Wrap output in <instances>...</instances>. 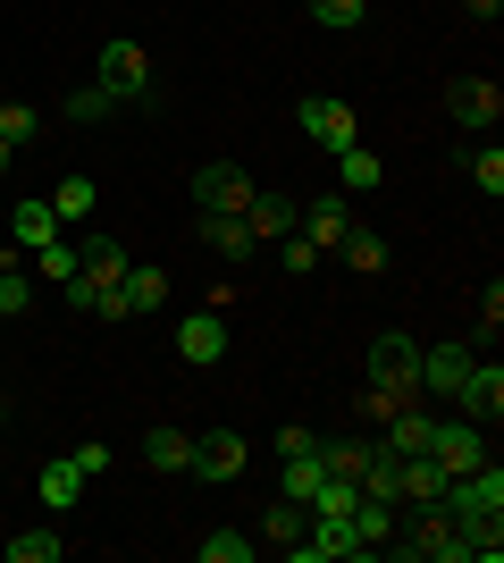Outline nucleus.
Wrapping results in <instances>:
<instances>
[{"instance_id": "f257e3e1", "label": "nucleus", "mask_w": 504, "mask_h": 563, "mask_svg": "<svg viewBox=\"0 0 504 563\" xmlns=\"http://www.w3.org/2000/svg\"><path fill=\"white\" fill-rule=\"evenodd\" d=\"M404 404H421V336H370V396H361V412L387 421Z\"/></svg>"}, {"instance_id": "f03ea898", "label": "nucleus", "mask_w": 504, "mask_h": 563, "mask_svg": "<svg viewBox=\"0 0 504 563\" xmlns=\"http://www.w3.org/2000/svg\"><path fill=\"white\" fill-rule=\"evenodd\" d=\"M387 555H404V563H471V547H462V530L446 521V505H412V530L387 539Z\"/></svg>"}, {"instance_id": "7ed1b4c3", "label": "nucleus", "mask_w": 504, "mask_h": 563, "mask_svg": "<svg viewBox=\"0 0 504 563\" xmlns=\"http://www.w3.org/2000/svg\"><path fill=\"white\" fill-rule=\"evenodd\" d=\"M446 118H455L462 135H488L504 118V93H496V76H455L446 85Z\"/></svg>"}, {"instance_id": "20e7f679", "label": "nucleus", "mask_w": 504, "mask_h": 563, "mask_svg": "<svg viewBox=\"0 0 504 563\" xmlns=\"http://www.w3.org/2000/svg\"><path fill=\"white\" fill-rule=\"evenodd\" d=\"M294 126H303L320 152H345V143H354V101L345 93H303L294 101Z\"/></svg>"}, {"instance_id": "39448f33", "label": "nucleus", "mask_w": 504, "mask_h": 563, "mask_svg": "<svg viewBox=\"0 0 504 563\" xmlns=\"http://www.w3.org/2000/svg\"><path fill=\"white\" fill-rule=\"evenodd\" d=\"M429 463L446 471V479L480 471V463H488V438H480V421H471V412H462V421H437V429H429Z\"/></svg>"}, {"instance_id": "423d86ee", "label": "nucleus", "mask_w": 504, "mask_h": 563, "mask_svg": "<svg viewBox=\"0 0 504 563\" xmlns=\"http://www.w3.org/2000/svg\"><path fill=\"white\" fill-rule=\"evenodd\" d=\"M101 85H110L119 101H152V59H144V43H126V34H119V43L101 51Z\"/></svg>"}, {"instance_id": "0eeeda50", "label": "nucleus", "mask_w": 504, "mask_h": 563, "mask_svg": "<svg viewBox=\"0 0 504 563\" xmlns=\"http://www.w3.org/2000/svg\"><path fill=\"white\" fill-rule=\"evenodd\" d=\"M193 202H202V211H244V202H253V177H244L236 161H202L193 168Z\"/></svg>"}, {"instance_id": "6e6552de", "label": "nucleus", "mask_w": 504, "mask_h": 563, "mask_svg": "<svg viewBox=\"0 0 504 563\" xmlns=\"http://www.w3.org/2000/svg\"><path fill=\"white\" fill-rule=\"evenodd\" d=\"M193 479H244V429H202L193 438Z\"/></svg>"}, {"instance_id": "1a4fd4ad", "label": "nucleus", "mask_w": 504, "mask_h": 563, "mask_svg": "<svg viewBox=\"0 0 504 563\" xmlns=\"http://www.w3.org/2000/svg\"><path fill=\"white\" fill-rule=\"evenodd\" d=\"M354 194H320V202H303V219H294V235L303 244H320V253H336V235L354 228V211H345Z\"/></svg>"}, {"instance_id": "9d476101", "label": "nucleus", "mask_w": 504, "mask_h": 563, "mask_svg": "<svg viewBox=\"0 0 504 563\" xmlns=\"http://www.w3.org/2000/svg\"><path fill=\"white\" fill-rule=\"evenodd\" d=\"M294 219H303V202H287V194H261V186H253V202H244V228H253V244H278V235H294Z\"/></svg>"}, {"instance_id": "9b49d317", "label": "nucleus", "mask_w": 504, "mask_h": 563, "mask_svg": "<svg viewBox=\"0 0 504 563\" xmlns=\"http://www.w3.org/2000/svg\"><path fill=\"white\" fill-rule=\"evenodd\" d=\"M177 353H186L193 371H211V362H227V320H219V311H193L186 329H177Z\"/></svg>"}, {"instance_id": "f8f14e48", "label": "nucleus", "mask_w": 504, "mask_h": 563, "mask_svg": "<svg viewBox=\"0 0 504 563\" xmlns=\"http://www.w3.org/2000/svg\"><path fill=\"white\" fill-rule=\"evenodd\" d=\"M455 404L471 412V421H504V371L496 362H471V378L455 387Z\"/></svg>"}, {"instance_id": "ddd939ff", "label": "nucleus", "mask_w": 504, "mask_h": 563, "mask_svg": "<svg viewBox=\"0 0 504 563\" xmlns=\"http://www.w3.org/2000/svg\"><path fill=\"white\" fill-rule=\"evenodd\" d=\"M471 362H480L471 345H437V353H421V396H455L462 378H471Z\"/></svg>"}, {"instance_id": "4468645a", "label": "nucleus", "mask_w": 504, "mask_h": 563, "mask_svg": "<svg viewBox=\"0 0 504 563\" xmlns=\"http://www.w3.org/2000/svg\"><path fill=\"white\" fill-rule=\"evenodd\" d=\"M202 244H211L219 261H253V253H261L253 228H244V211H202Z\"/></svg>"}, {"instance_id": "2eb2a0df", "label": "nucleus", "mask_w": 504, "mask_h": 563, "mask_svg": "<svg viewBox=\"0 0 504 563\" xmlns=\"http://www.w3.org/2000/svg\"><path fill=\"white\" fill-rule=\"evenodd\" d=\"M354 539H361V555H370V547H387L395 539V496H354Z\"/></svg>"}, {"instance_id": "dca6fc26", "label": "nucleus", "mask_w": 504, "mask_h": 563, "mask_svg": "<svg viewBox=\"0 0 504 563\" xmlns=\"http://www.w3.org/2000/svg\"><path fill=\"white\" fill-rule=\"evenodd\" d=\"M336 261L361 269V278H379V269H387V235L379 228H345V235H336Z\"/></svg>"}, {"instance_id": "f3484780", "label": "nucleus", "mask_w": 504, "mask_h": 563, "mask_svg": "<svg viewBox=\"0 0 504 563\" xmlns=\"http://www.w3.org/2000/svg\"><path fill=\"white\" fill-rule=\"evenodd\" d=\"M76 269H85L93 286H119V278H126V244H119V235H85V253H76Z\"/></svg>"}, {"instance_id": "a211bd4d", "label": "nucleus", "mask_w": 504, "mask_h": 563, "mask_svg": "<svg viewBox=\"0 0 504 563\" xmlns=\"http://www.w3.org/2000/svg\"><path fill=\"white\" fill-rule=\"evenodd\" d=\"M379 152H361V143H345V152H336V194H379Z\"/></svg>"}, {"instance_id": "6ab92c4d", "label": "nucleus", "mask_w": 504, "mask_h": 563, "mask_svg": "<svg viewBox=\"0 0 504 563\" xmlns=\"http://www.w3.org/2000/svg\"><path fill=\"white\" fill-rule=\"evenodd\" d=\"M76 496H85V471H76V454H51V463H43V505H51V514H68Z\"/></svg>"}, {"instance_id": "aec40b11", "label": "nucleus", "mask_w": 504, "mask_h": 563, "mask_svg": "<svg viewBox=\"0 0 504 563\" xmlns=\"http://www.w3.org/2000/svg\"><path fill=\"white\" fill-rule=\"evenodd\" d=\"M361 496H404V454L387 446V438L370 446V463H361Z\"/></svg>"}, {"instance_id": "412c9836", "label": "nucleus", "mask_w": 504, "mask_h": 563, "mask_svg": "<svg viewBox=\"0 0 504 563\" xmlns=\"http://www.w3.org/2000/svg\"><path fill=\"white\" fill-rule=\"evenodd\" d=\"M144 463L152 471H193V438L186 429H144Z\"/></svg>"}, {"instance_id": "4be33fe9", "label": "nucleus", "mask_w": 504, "mask_h": 563, "mask_svg": "<svg viewBox=\"0 0 504 563\" xmlns=\"http://www.w3.org/2000/svg\"><path fill=\"white\" fill-rule=\"evenodd\" d=\"M429 412H421V404H404V412H387V446L395 454H429Z\"/></svg>"}, {"instance_id": "5701e85b", "label": "nucleus", "mask_w": 504, "mask_h": 563, "mask_svg": "<svg viewBox=\"0 0 504 563\" xmlns=\"http://www.w3.org/2000/svg\"><path fill=\"white\" fill-rule=\"evenodd\" d=\"M437 496H446V471H437L429 454H404V496H395V505H437Z\"/></svg>"}, {"instance_id": "b1692460", "label": "nucleus", "mask_w": 504, "mask_h": 563, "mask_svg": "<svg viewBox=\"0 0 504 563\" xmlns=\"http://www.w3.org/2000/svg\"><path fill=\"white\" fill-rule=\"evenodd\" d=\"M303 530H312V505H294V496H278V505L261 514V539H278V547H294Z\"/></svg>"}, {"instance_id": "393cba45", "label": "nucleus", "mask_w": 504, "mask_h": 563, "mask_svg": "<svg viewBox=\"0 0 504 563\" xmlns=\"http://www.w3.org/2000/svg\"><path fill=\"white\" fill-rule=\"evenodd\" d=\"M43 244H59V211H51V202H25L18 211V253H43Z\"/></svg>"}, {"instance_id": "a878e982", "label": "nucleus", "mask_w": 504, "mask_h": 563, "mask_svg": "<svg viewBox=\"0 0 504 563\" xmlns=\"http://www.w3.org/2000/svg\"><path fill=\"white\" fill-rule=\"evenodd\" d=\"M119 295H126V311H160V303H168V278H160V269H135V261H126Z\"/></svg>"}, {"instance_id": "bb28decb", "label": "nucleus", "mask_w": 504, "mask_h": 563, "mask_svg": "<svg viewBox=\"0 0 504 563\" xmlns=\"http://www.w3.org/2000/svg\"><path fill=\"white\" fill-rule=\"evenodd\" d=\"M25 303H34V278H25L18 253H0V320H18Z\"/></svg>"}, {"instance_id": "cd10ccee", "label": "nucleus", "mask_w": 504, "mask_h": 563, "mask_svg": "<svg viewBox=\"0 0 504 563\" xmlns=\"http://www.w3.org/2000/svg\"><path fill=\"white\" fill-rule=\"evenodd\" d=\"M110 110H126V101L110 93L101 76H93V85H76V93H68V118H76V126H93V118H110Z\"/></svg>"}, {"instance_id": "c85d7f7f", "label": "nucleus", "mask_w": 504, "mask_h": 563, "mask_svg": "<svg viewBox=\"0 0 504 563\" xmlns=\"http://www.w3.org/2000/svg\"><path fill=\"white\" fill-rule=\"evenodd\" d=\"M59 555H68L59 530H18V539H9V563H59Z\"/></svg>"}, {"instance_id": "c756f323", "label": "nucleus", "mask_w": 504, "mask_h": 563, "mask_svg": "<svg viewBox=\"0 0 504 563\" xmlns=\"http://www.w3.org/2000/svg\"><path fill=\"white\" fill-rule=\"evenodd\" d=\"M193 555H202V563H253V555H261V539H244V530H211Z\"/></svg>"}, {"instance_id": "7c9ffc66", "label": "nucleus", "mask_w": 504, "mask_h": 563, "mask_svg": "<svg viewBox=\"0 0 504 563\" xmlns=\"http://www.w3.org/2000/svg\"><path fill=\"white\" fill-rule=\"evenodd\" d=\"M101 194H93V177H59V194H51V211H59V228H76V219L93 211Z\"/></svg>"}, {"instance_id": "2f4dec72", "label": "nucleus", "mask_w": 504, "mask_h": 563, "mask_svg": "<svg viewBox=\"0 0 504 563\" xmlns=\"http://www.w3.org/2000/svg\"><path fill=\"white\" fill-rule=\"evenodd\" d=\"M462 168H471V186H480L488 202H496V194H504V152H496V143H480V152H471V161H462Z\"/></svg>"}, {"instance_id": "473e14b6", "label": "nucleus", "mask_w": 504, "mask_h": 563, "mask_svg": "<svg viewBox=\"0 0 504 563\" xmlns=\"http://www.w3.org/2000/svg\"><path fill=\"white\" fill-rule=\"evenodd\" d=\"M34 135H43V118L25 110V101H0V143H18V152H25Z\"/></svg>"}, {"instance_id": "72a5a7b5", "label": "nucleus", "mask_w": 504, "mask_h": 563, "mask_svg": "<svg viewBox=\"0 0 504 563\" xmlns=\"http://www.w3.org/2000/svg\"><path fill=\"white\" fill-rule=\"evenodd\" d=\"M303 9H312L328 34H354V25H361V0H303Z\"/></svg>"}, {"instance_id": "f704fd0d", "label": "nucleus", "mask_w": 504, "mask_h": 563, "mask_svg": "<svg viewBox=\"0 0 504 563\" xmlns=\"http://www.w3.org/2000/svg\"><path fill=\"white\" fill-rule=\"evenodd\" d=\"M34 269H43V278H59V286H68V278H76V244H43V253H34Z\"/></svg>"}, {"instance_id": "c9c22d12", "label": "nucleus", "mask_w": 504, "mask_h": 563, "mask_svg": "<svg viewBox=\"0 0 504 563\" xmlns=\"http://www.w3.org/2000/svg\"><path fill=\"white\" fill-rule=\"evenodd\" d=\"M287 244V269H320V244H303V235H278Z\"/></svg>"}, {"instance_id": "e433bc0d", "label": "nucleus", "mask_w": 504, "mask_h": 563, "mask_svg": "<svg viewBox=\"0 0 504 563\" xmlns=\"http://www.w3.org/2000/svg\"><path fill=\"white\" fill-rule=\"evenodd\" d=\"M76 471H85V479H93V471H110V446H101V438H85V446H76Z\"/></svg>"}, {"instance_id": "4c0bfd02", "label": "nucleus", "mask_w": 504, "mask_h": 563, "mask_svg": "<svg viewBox=\"0 0 504 563\" xmlns=\"http://www.w3.org/2000/svg\"><path fill=\"white\" fill-rule=\"evenodd\" d=\"M9 161H18V143H0V177H9Z\"/></svg>"}]
</instances>
